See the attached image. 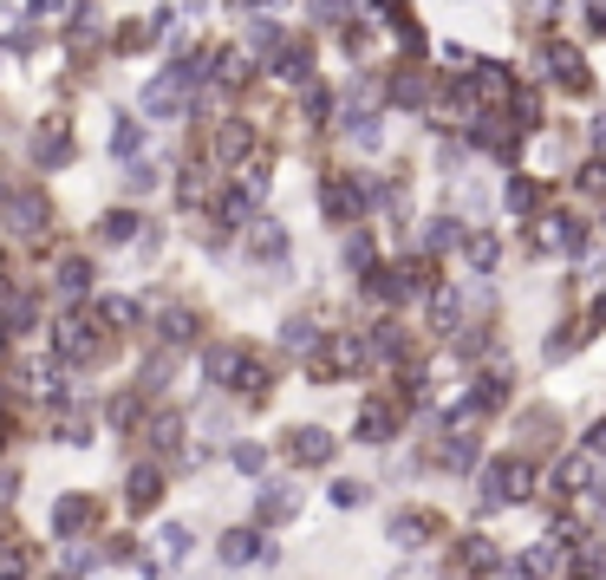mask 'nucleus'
Segmentation results:
<instances>
[{
    "mask_svg": "<svg viewBox=\"0 0 606 580\" xmlns=\"http://www.w3.org/2000/svg\"><path fill=\"white\" fill-rule=\"evenodd\" d=\"M294 509H300V496H294L287 483H268V490H261V503H255V516H261V522H287Z\"/></svg>",
    "mask_w": 606,
    "mask_h": 580,
    "instance_id": "dca6fc26",
    "label": "nucleus"
},
{
    "mask_svg": "<svg viewBox=\"0 0 606 580\" xmlns=\"http://www.w3.org/2000/svg\"><path fill=\"white\" fill-rule=\"evenodd\" d=\"M588 451H594V457H606V418L594 424V431H588Z\"/></svg>",
    "mask_w": 606,
    "mask_h": 580,
    "instance_id": "a18cd8bd",
    "label": "nucleus"
},
{
    "mask_svg": "<svg viewBox=\"0 0 606 580\" xmlns=\"http://www.w3.org/2000/svg\"><path fill=\"white\" fill-rule=\"evenodd\" d=\"M588 477H594V470H588V451H581V457H568V464H561V470H555V483H561V490H568V496H574V490H581V483H588Z\"/></svg>",
    "mask_w": 606,
    "mask_h": 580,
    "instance_id": "7c9ffc66",
    "label": "nucleus"
},
{
    "mask_svg": "<svg viewBox=\"0 0 606 580\" xmlns=\"http://www.w3.org/2000/svg\"><path fill=\"white\" fill-rule=\"evenodd\" d=\"M98 235H104V242H137V215H131V209H111V215L98 222Z\"/></svg>",
    "mask_w": 606,
    "mask_h": 580,
    "instance_id": "393cba45",
    "label": "nucleus"
},
{
    "mask_svg": "<svg viewBox=\"0 0 606 580\" xmlns=\"http://www.w3.org/2000/svg\"><path fill=\"white\" fill-rule=\"evenodd\" d=\"M307 7H313V20H326V26L346 20V0H307Z\"/></svg>",
    "mask_w": 606,
    "mask_h": 580,
    "instance_id": "a19ab883",
    "label": "nucleus"
},
{
    "mask_svg": "<svg viewBox=\"0 0 606 580\" xmlns=\"http://www.w3.org/2000/svg\"><path fill=\"white\" fill-rule=\"evenodd\" d=\"M483 490H490V503H522V496L535 490V470H529L522 457H496V464L483 470Z\"/></svg>",
    "mask_w": 606,
    "mask_h": 580,
    "instance_id": "7ed1b4c3",
    "label": "nucleus"
},
{
    "mask_svg": "<svg viewBox=\"0 0 606 580\" xmlns=\"http://www.w3.org/2000/svg\"><path fill=\"white\" fill-rule=\"evenodd\" d=\"M248 39H255V46H281V33H274L268 20H255V26H248Z\"/></svg>",
    "mask_w": 606,
    "mask_h": 580,
    "instance_id": "37998d69",
    "label": "nucleus"
},
{
    "mask_svg": "<svg viewBox=\"0 0 606 580\" xmlns=\"http://www.w3.org/2000/svg\"><path fill=\"white\" fill-rule=\"evenodd\" d=\"M91 516H98V509H91V496H59V503H52V535H65V542H72L78 529H91Z\"/></svg>",
    "mask_w": 606,
    "mask_h": 580,
    "instance_id": "f8f14e48",
    "label": "nucleus"
},
{
    "mask_svg": "<svg viewBox=\"0 0 606 580\" xmlns=\"http://www.w3.org/2000/svg\"><path fill=\"white\" fill-rule=\"evenodd\" d=\"M274 72H281L287 85H307V78H313V52H307V46H281V59H274Z\"/></svg>",
    "mask_w": 606,
    "mask_h": 580,
    "instance_id": "a211bd4d",
    "label": "nucleus"
},
{
    "mask_svg": "<svg viewBox=\"0 0 606 580\" xmlns=\"http://www.w3.org/2000/svg\"><path fill=\"white\" fill-rule=\"evenodd\" d=\"M228 385H235V392H248V398H255V392H261V385H268V372H261V359H248V353H242V359H235V372H228Z\"/></svg>",
    "mask_w": 606,
    "mask_h": 580,
    "instance_id": "b1692460",
    "label": "nucleus"
},
{
    "mask_svg": "<svg viewBox=\"0 0 606 580\" xmlns=\"http://www.w3.org/2000/svg\"><path fill=\"white\" fill-rule=\"evenodd\" d=\"M372 353H379V359H398V353H405L398 326H379V333H372Z\"/></svg>",
    "mask_w": 606,
    "mask_h": 580,
    "instance_id": "e433bc0d",
    "label": "nucleus"
},
{
    "mask_svg": "<svg viewBox=\"0 0 606 580\" xmlns=\"http://www.w3.org/2000/svg\"><path fill=\"white\" fill-rule=\"evenodd\" d=\"M13 483H20V477H13V470H0V503L13 496Z\"/></svg>",
    "mask_w": 606,
    "mask_h": 580,
    "instance_id": "09e8293b",
    "label": "nucleus"
},
{
    "mask_svg": "<svg viewBox=\"0 0 606 580\" xmlns=\"http://www.w3.org/2000/svg\"><path fill=\"white\" fill-rule=\"evenodd\" d=\"M463 235H457V222L450 215H437V222H424V255H444V248H457Z\"/></svg>",
    "mask_w": 606,
    "mask_h": 580,
    "instance_id": "4be33fe9",
    "label": "nucleus"
},
{
    "mask_svg": "<svg viewBox=\"0 0 606 580\" xmlns=\"http://www.w3.org/2000/svg\"><path fill=\"white\" fill-rule=\"evenodd\" d=\"M529 202H535V189H529V183L516 176V183H509V209H529Z\"/></svg>",
    "mask_w": 606,
    "mask_h": 580,
    "instance_id": "c03bdc74",
    "label": "nucleus"
},
{
    "mask_svg": "<svg viewBox=\"0 0 606 580\" xmlns=\"http://www.w3.org/2000/svg\"><path fill=\"white\" fill-rule=\"evenodd\" d=\"M463 255H470V268L483 274V268H496V235H463Z\"/></svg>",
    "mask_w": 606,
    "mask_h": 580,
    "instance_id": "bb28decb",
    "label": "nucleus"
},
{
    "mask_svg": "<svg viewBox=\"0 0 606 580\" xmlns=\"http://www.w3.org/2000/svg\"><path fill=\"white\" fill-rule=\"evenodd\" d=\"M535 242H542V248H588V229H581V222H568V215H548Z\"/></svg>",
    "mask_w": 606,
    "mask_h": 580,
    "instance_id": "4468645a",
    "label": "nucleus"
},
{
    "mask_svg": "<svg viewBox=\"0 0 606 580\" xmlns=\"http://www.w3.org/2000/svg\"><path fill=\"white\" fill-rule=\"evenodd\" d=\"M0 346H7V320H0Z\"/></svg>",
    "mask_w": 606,
    "mask_h": 580,
    "instance_id": "864d4df0",
    "label": "nucleus"
},
{
    "mask_svg": "<svg viewBox=\"0 0 606 580\" xmlns=\"http://www.w3.org/2000/svg\"><path fill=\"white\" fill-rule=\"evenodd\" d=\"M333 451H339V444H333V431H320V424H300V431L287 437V457L307 464V470H313V464H333Z\"/></svg>",
    "mask_w": 606,
    "mask_h": 580,
    "instance_id": "0eeeda50",
    "label": "nucleus"
},
{
    "mask_svg": "<svg viewBox=\"0 0 606 580\" xmlns=\"http://www.w3.org/2000/svg\"><path fill=\"white\" fill-rule=\"evenodd\" d=\"M261 464H268V451H261V444H235V470H242V477H255Z\"/></svg>",
    "mask_w": 606,
    "mask_h": 580,
    "instance_id": "4c0bfd02",
    "label": "nucleus"
},
{
    "mask_svg": "<svg viewBox=\"0 0 606 580\" xmlns=\"http://www.w3.org/2000/svg\"><path fill=\"white\" fill-rule=\"evenodd\" d=\"M46 222H52V209H46V196H39V189H7V183H0V229H7V235L39 242V235H46Z\"/></svg>",
    "mask_w": 606,
    "mask_h": 580,
    "instance_id": "f03ea898",
    "label": "nucleus"
},
{
    "mask_svg": "<svg viewBox=\"0 0 606 580\" xmlns=\"http://www.w3.org/2000/svg\"><path fill=\"white\" fill-rule=\"evenodd\" d=\"M137 144H144L137 124H118V131H111V150H118V157H137Z\"/></svg>",
    "mask_w": 606,
    "mask_h": 580,
    "instance_id": "72a5a7b5",
    "label": "nucleus"
},
{
    "mask_svg": "<svg viewBox=\"0 0 606 580\" xmlns=\"http://www.w3.org/2000/svg\"><path fill=\"white\" fill-rule=\"evenodd\" d=\"M98 320L104 326H137L144 313H137V300H98Z\"/></svg>",
    "mask_w": 606,
    "mask_h": 580,
    "instance_id": "cd10ccee",
    "label": "nucleus"
},
{
    "mask_svg": "<svg viewBox=\"0 0 606 580\" xmlns=\"http://www.w3.org/2000/svg\"><path fill=\"white\" fill-rule=\"evenodd\" d=\"M392 542H398V548H418V542H424V516H398V522H392Z\"/></svg>",
    "mask_w": 606,
    "mask_h": 580,
    "instance_id": "2f4dec72",
    "label": "nucleus"
},
{
    "mask_svg": "<svg viewBox=\"0 0 606 580\" xmlns=\"http://www.w3.org/2000/svg\"><path fill=\"white\" fill-rule=\"evenodd\" d=\"M59 7H65V0H26V13H33V20H39V13H59Z\"/></svg>",
    "mask_w": 606,
    "mask_h": 580,
    "instance_id": "de8ad7c7",
    "label": "nucleus"
},
{
    "mask_svg": "<svg viewBox=\"0 0 606 580\" xmlns=\"http://www.w3.org/2000/svg\"><path fill=\"white\" fill-rule=\"evenodd\" d=\"M568 575H574V580H606V555H601V548H581V555L568 562Z\"/></svg>",
    "mask_w": 606,
    "mask_h": 580,
    "instance_id": "c85d7f7f",
    "label": "nucleus"
},
{
    "mask_svg": "<svg viewBox=\"0 0 606 580\" xmlns=\"http://www.w3.org/2000/svg\"><path fill=\"white\" fill-rule=\"evenodd\" d=\"M248 150H255V131H248L242 118H222V124H215V163H242Z\"/></svg>",
    "mask_w": 606,
    "mask_h": 580,
    "instance_id": "9b49d317",
    "label": "nucleus"
},
{
    "mask_svg": "<svg viewBox=\"0 0 606 580\" xmlns=\"http://www.w3.org/2000/svg\"><path fill=\"white\" fill-rule=\"evenodd\" d=\"M542 59H548V72H555L568 91H581V85H588V59H581V46H568V39H548V52H542Z\"/></svg>",
    "mask_w": 606,
    "mask_h": 580,
    "instance_id": "6e6552de",
    "label": "nucleus"
},
{
    "mask_svg": "<svg viewBox=\"0 0 606 580\" xmlns=\"http://www.w3.org/2000/svg\"><path fill=\"white\" fill-rule=\"evenodd\" d=\"M248 255L255 261H281L287 255V229L281 222H248Z\"/></svg>",
    "mask_w": 606,
    "mask_h": 580,
    "instance_id": "ddd939ff",
    "label": "nucleus"
},
{
    "mask_svg": "<svg viewBox=\"0 0 606 580\" xmlns=\"http://www.w3.org/2000/svg\"><path fill=\"white\" fill-rule=\"evenodd\" d=\"M33 313H39V307H33V300L20 294V300L7 307V333H26V326H33Z\"/></svg>",
    "mask_w": 606,
    "mask_h": 580,
    "instance_id": "c9c22d12",
    "label": "nucleus"
},
{
    "mask_svg": "<svg viewBox=\"0 0 606 580\" xmlns=\"http://www.w3.org/2000/svg\"><path fill=\"white\" fill-rule=\"evenodd\" d=\"M594 326H606V294L594 300Z\"/></svg>",
    "mask_w": 606,
    "mask_h": 580,
    "instance_id": "3c124183",
    "label": "nucleus"
},
{
    "mask_svg": "<svg viewBox=\"0 0 606 580\" xmlns=\"http://www.w3.org/2000/svg\"><path fill=\"white\" fill-rule=\"evenodd\" d=\"M392 424H398V418H392L385 405H366V411H359V437H366V444H385Z\"/></svg>",
    "mask_w": 606,
    "mask_h": 580,
    "instance_id": "412c9836",
    "label": "nucleus"
},
{
    "mask_svg": "<svg viewBox=\"0 0 606 580\" xmlns=\"http://www.w3.org/2000/svg\"><path fill=\"white\" fill-rule=\"evenodd\" d=\"M215 555H222V568H248V562H268V542L255 529H228Z\"/></svg>",
    "mask_w": 606,
    "mask_h": 580,
    "instance_id": "9d476101",
    "label": "nucleus"
},
{
    "mask_svg": "<svg viewBox=\"0 0 606 580\" xmlns=\"http://www.w3.org/2000/svg\"><path fill=\"white\" fill-rule=\"evenodd\" d=\"M157 340H163L170 353H176V346H189V340H196V320H189V307H170V313L157 320Z\"/></svg>",
    "mask_w": 606,
    "mask_h": 580,
    "instance_id": "f3484780",
    "label": "nucleus"
},
{
    "mask_svg": "<svg viewBox=\"0 0 606 580\" xmlns=\"http://www.w3.org/2000/svg\"><path fill=\"white\" fill-rule=\"evenodd\" d=\"M98 353H104V340H98L91 320H65V326H59V359H65V366H91Z\"/></svg>",
    "mask_w": 606,
    "mask_h": 580,
    "instance_id": "20e7f679",
    "label": "nucleus"
},
{
    "mask_svg": "<svg viewBox=\"0 0 606 580\" xmlns=\"http://www.w3.org/2000/svg\"><path fill=\"white\" fill-rule=\"evenodd\" d=\"M124 189H131V196L157 189V170H150V163H131V170H124Z\"/></svg>",
    "mask_w": 606,
    "mask_h": 580,
    "instance_id": "f704fd0d",
    "label": "nucleus"
},
{
    "mask_svg": "<svg viewBox=\"0 0 606 580\" xmlns=\"http://www.w3.org/2000/svg\"><path fill=\"white\" fill-rule=\"evenodd\" d=\"M33 163H39V170L72 163V137H65V124H59V118H46V124L33 131Z\"/></svg>",
    "mask_w": 606,
    "mask_h": 580,
    "instance_id": "39448f33",
    "label": "nucleus"
},
{
    "mask_svg": "<svg viewBox=\"0 0 606 580\" xmlns=\"http://www.w3.org/2000/svg\"><path fill=\"white\" fill-rule=\"evenodd\" d=\"M124 503H131L137 516L157 509V503H163V470H157V464H137V470L124 477Z\"/></svg>",
    "mask_w": 606,
    "mask_h": 580,
    "instance_id": "1a4fd4ad",
    "label": "nucleus"
},
{
    "mask_svg": "<svg viewBox=\"0 0 606 580\" xmlns=\"http://www.w3.org/2000/svg\"><path fill=\"white\" fill-rule=\"evenodd\" d=\"M588 33H606V7H601V0L588 7Z\"/></svg>",
    "mask_w": 606,
    "mask_h": 580,
    "instance_id": "49530a36",
    "label": "nucleus"
},
{
    "mask_svg": "<svg viewBox=\"0 0 606 580\" xmlns=\"http://www.w3.org/2000/svg\"><path fill=\"white\" fill-rule=\"evenodd\" d=\"M333 503H339V509H359V503H366V483H333Z\"/></svg>",
    "mask_w": 606,
    "mask_h": 580,
    "instance_id": "ea45409f",
    "label": "nucleus"
},
{
    "mask_svg": "<svg viewBox=\"0 0 606 580\" xmlns=\"http://www.w3.org/2000/svg\"><path fill=\"white\" fill-rule=\"evenodd\" d=\"M398 287H405V294H431V287H437V268H431V261H405V268H398Z\"/></svg>",
    "mask_w": 606,
    "mask_h": 580,
    "instance_id": "5701e85b",
    "label": "nucleus"
},
{
    "mask_svg": "<svg viewBox=\"0 0 606 580\" xmlns=\"http://www.w3.org/2000/svg\"><path fill=\"white\" fill-rule=\"evenodd\" d=\"M313 340H320V333H313V320H287V333H281V346H287V353H313Z\"/></svg>",
    "mask_w": 606,
    "mask_h": 580,
    "instance_id": "c756f323",
    "label": "nucleus"
},
{
    "mask_svg": "<svg viewBox=\"0 0 606 580\" xmlns=\"http://www.w3.org/2000/svg\"><path fill=\"white\" fill-rule=\"evenodd\" d=\"M320 209H326V222H359V215H366V189L339 176V183L320 189Z\"/></svg>",
    "mask_w": 606,
    "mask_h": 580,
    "instance_id": "423d86ee",
    "label": "nucleus"
},
{
    "mask_svg": "<svg viewBox=\"0 0 606 580\" xmlns=\"http://www.w3.org/2000/svg\"><path fill=\"white\" fill-rule=\"evenodd\" d=\"M431 320H437V333H457V294H437L431 300Z\"/></svg>",
    "mask_w": 606,
    "mask_h": 580,
    "instance_id": "473e14b6",
    "label": "nucleus"
},
{
    "mask_svg": "<svg viewBox=\"0 0 606 580\" xmlns=\"http://www.w3.org/2000/svg\"><path fill=\"white\" fill-rule=\"evenodd\" d=\"M255 7H281V0H255Z\"/></svg>",
    "mask_w": 606,
    "mask_h": 580,
    "instance_id": "603ef678",
    "label": "nucleus"
},
{
    "mask_svg": "<svg viewBox=\"0 0 606 580\" xmlns=\"http://www.w3.org/2000/svg\"><path fill=\"white\" fill-rule=\"evenodd\" d=\"M463 562H470V568H490V562H496V548H490V542H470V548H463Z\"/></svg>",
    "mask_w": 606,
    "mask_h": 580,
    "instance_id": "79ce46f5",
    "label": "nucleus"
},
{
    "mask_svg": "<svg viewBox=\"0 0 606 580\" xmlns=\"http://www.w3.org/2000/svg\"><path fill=\"white\" fill-rule=\"evenodd\" d=\"M150 444L176 457V451H183V418H176V411H157V418H150Z\"/></svg>",
    "mask_w": 606,
    "mask_h": 580,
    "instance_id": "aec40b11",
    "label": "nucleus"
},
{
    "mask_svg": "<svg viewBox=\"0 0 606 580\" xmlns=\"http://www.w3.org/2000/svg\"><path fill=\"white\" fill-rule=\"evenodd\" d=\"M366 294L372 300H398L405 287H398V268H366Z\"/></svg>",
    "mask_w": 606,
    "mask_h": 580,
    "instance_id": "a878e982",
    "label": "nucleus"
},
{
    "mask_svg": "<svg viewBox=\"0 0 606 580\" xmlns=\"http://www.w3.org/2000/svg\"><path fill=\"white\" fill-rule=\"evenodd\" d=\"M392 98H398V104H424V78H418V72H411V78H398V85H392Z\"/></svg>",
    "mask_w": 606,
    "mask_h": 580,
    "instance_id": "58836bf2",
    "label": "nucleus"
},
{
    "mask_svg": "<svg viewBox=\"0 0 606 580\" xmlns=\"http://www.w3.org/2000/svg\"><path fill=\"white\" fill-rule=\"evenodd\" d=\"M594 144L606 150V118H594Z\"/></svg>",
    "mask_w": 606,
    "mask_h": 580,
    "instance_id": "8fccbe9b",
    "label": "nucleus"
},
{
    "mask_svg": "<svg viewBox=\"0 0 606 580\" xmlns=\"http://www.w3.org/2000/svg\"><path fill=\"white\" fill-rule=\"evenodd\" d=\"M52 281H59V294H72V300H78V294H91V281H98V274H91V261H85V255H65Z\"/></svg>",
    "mask_w": 606,
    "mask_h": 580,
    "instance_id": "2eb2a0df",
    "label": "nucleus"
},
{
    "mask_svg": "<svg viewBox=\"0 0 606 580\" xmlns=\"http://www.w3.org/2000/svg\"><path fill=\"white\" fill-rule=\"evenodd\" d=\"M202 65H209V59L196 52V59H176L170 72H157V78L144 85V118H176V111L189 104V91L202 85Z\"/></svg>",
    "mask_w": 606,
    "mask_h": 580,
    "instance_id": "f257e3e1",
    "label": "nucleus"
},
{
    "mask_svg": "<svg viewBox=\"0 0 606 580\" xmlns=\"http://www.w3.org/2000/svg\"><path fill=\"white\" fill-rule=\"evenodd\" d=\"M189 555V529L183 522H170V529H157V568H176Z\"/></svg>",
    "mask_w": 606,
    "mask_h": 580,
    "instance_id": "6ab92c4d",
    "label": "nucleus"
}]
</instances>
